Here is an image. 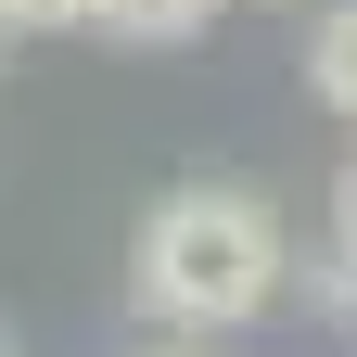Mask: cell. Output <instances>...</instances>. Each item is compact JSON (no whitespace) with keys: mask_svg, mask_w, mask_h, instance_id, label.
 Here are the masks:
<instances>
[{"mask_svg":"<svg viewBox=\"0 0 357 357\" xmlns=\"http://www.w3.org/2000/svg\"><path fill=\"white\" fill-rule=\"evenodd\" d=\"M294 281V230H281V204L268 192H230V178H192V192H166L141 217V243H128V294H141V319L153 332H243L268 319Z\"/></svg>","mask_w":357,"mask_h":357,"instance_id":"6da1fadb","label":"cell"},{"mask_svg":"<svg viewBox=\"0 0 357 357\" xmlns=\"http://www.w3.org/2000/svg\"><path fill=\"white\" fill-rule=\"evenodd\" d=\"M102 0H0V26H26V38H52V26H89Z\"/></svg>","mask_w":357,"mask_h":357,"instance_id":"277c9868","label":"cell"},{"mask_svg":"<svg viewBox=\"0 0 357 357\" xmlns=\"http://www.w3.org/2000/svg\"><path fill=\"white\" fill-rule=\"evenodd\" d=\"M230 0H102L89 26H115V38H204Z\"/></svg>","mask_w":357,"mask_h":357,"instance_id":"3957f363","label":"cell"},{"mask_svg":"<svg viewBox=\"0 0 357 357\" xmlns=\"http://www.w3.org/2000/svg\"><path fill=\"white\" fill-rule=\"evenodd\" d=\"M332 255L357 268V166H344V192H332Z\"/></svg>","mask_w":357,"mask_h":357,"instance_id":"8992f818","label":"cell"},{"mask_svg":"<svg viewBox=\"0 0 357 357\" xmlns=\"http://www.w3.org/2000/svg\"><path fill=\"white\" fill-rule=\"evenodd\" d=\"M0 357H13V344H0Z\"/></svg>","mask_w":357,"mask_h":357,"instance_id":"ba28073f","label":"cell"},{"mask_svg":"<svg viewBox=\"0 0 357 357\" xmlns=\"http://www.w3.org/2000/svg\"><path fill=\"white\" fill-rule=\"evenodd\" d=\"M306 89H319L332 115H357V0L319 13V38H306Z\"/></svg>","mask_w":357,"mask_h":357,"instance_id":"7a4b0ae2","label":"cell"},{"mask_svg":"<svg viewBox=\"0 0 357 357\" xmlns=\"http://www.w3.org/2000/svg\"><path fill=\"white\" fill-rule=\"evenodd\" d=\"M141 357H217V344H192V332H166V344H141Z\"/></svg>","mask_w":357,"mask_h":357,"instance_id":"52a82bcc","label":"cell"},{"mask_svg":"<svg viewBox=\"0 0 357 357\" xmlns=\"http://www.w3.org/2000/svg\"><path fill=\"white\" fill-rule=\"evenodd\" d=\"M319 306H332V319H357V268H344V255H319Z\"/></svg>","mask_w":357,"mask_h":357,"instance_id":"5b68a950","label":"cell"}]
</instances>
